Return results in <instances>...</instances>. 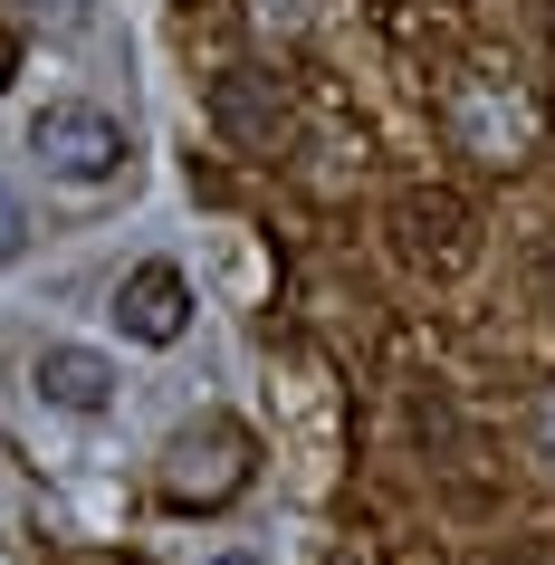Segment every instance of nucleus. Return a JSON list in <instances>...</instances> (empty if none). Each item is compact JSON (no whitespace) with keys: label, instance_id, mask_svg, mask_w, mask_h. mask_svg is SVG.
Listing matches in <instances>:
<instances>
[{"label":"nucleus","instance_id":"9b49d317","mask_svg":"<svg viewBox=\"0 0 555 565\" xmlns=\"http://www.w3.org/2000/svg\"><path fill=\"white\" fill-rule=\"evenodd\" d=\"M10 77H20V30H0V96H10Z\"/></svg>","mask_w":555,"mask_h":565},{"label":"nucleus","instance_id":"0eeeda50","mask_svg":"<svg viewBox=\"0 0 555 565\" xmlns=\"http://www.w3.org/2000/svg\"><path fill=\"white\" fill-rule=\"evenodd\" d=\"M30 384H39V403H58V413H106V403H116V364L96 355V345H39Z\"/></svg>","mask_w":555,"mask_h":565},{"label":"nucleus","instance_id":"f03ea898","mask_svg":"<svg viewBox=\"0 0 555 565\" xmlns=\"http://www.w3.org/2000/svg\"><path fill=\"white\" fill-rule=\"evenodd\" d=\"M393 249H403V268H421V278H460V268L479 259V211H469L450 182H412V192H393Z\"/></svg>","mask_w":555,"mask_h":565},{"label":"nucleus","instance_id":"4468645a","mask_svg":"<svg viewBox=\"0 0 555 565\" xmlns=\"http://www.w3.org/2000/svg\"><path fill=\"white\" fill-rule=\"evenodd\" d=\"M211 565H259V556H211Z\"/></svg>","mask_w":555,"mask_h":565},{"label":"nucleus","instance_id":"f257e3e1","mask_svg":"<svg viewBox=\"0 0 555 565\" xmlns=\"http://www.w3.org/2000/svg\"><path fill=\"white\" fill-rule=\"evenodd\" d=\"M249 470H259V441H249L231 413L182 422L173 450H163V499L173 508H231L239 489H249Z\"/></svg>","mask_w":555,"mask_h":565},{"label":"nucleus","instance_id":"ddd939ff","mask_svg":"<svg viewBox=\"0 0 555 565\" xmlns=\"http://www.w3.org/2000/svg\"><path fill=\"white\" fill-rule=\"evenodd\" d=\"M536 30H546V39H555V0H536Z\"/></svg>","mask_w":555,"mask_h":565},{"label":"nucleus","instance_id":"423d86ee","mask_svg":"<svg viewBox=\"0 0 555 565\" xmlns=\"http://www.w3.org/2000/svg\"><path fill=\"white\" fill-rule=\"evenodd\" d=\"M116 327L135 335V345H182V327H192V278H182L173 259L125 268V288H116Z\"/></svg>","mask_w":555,"mask_h":565},{"label":"nucleus","instance_id":"39448f33","mask_svg":"<svg viewBox=\"0 0 555 565\" xmlns=\"http://www.w3.org/2000/svg\"><path fill=\"white\" fill-rule=\"evenodd\" d=\"M450 135H460L469 163H517L526 153V96L498 87L489 67H479V77H460V96H450Z\"/></svg>","mask_w":555,"mask_h":565},{"label":"nucleus","instance_id":"9d476101","mask_svg":"<svg viewBox=\"0 0 555 565\" xmlns=\"http://www.w3.org/2000/svg\"><path fill=\"white\" fill-rule=\"evenodd\" d=\"M536 460L555 470V384H546V403H536Z\"/></svg>","mask_w":555,"mask_h":565},{"label":"nucleus","instance_id":"1a4fd4ad","mask_svg":"<svg viewBox=\"0 0 555 565\" xmlns=\"http://www.w3.org/2000/svg\"><path fill=\"white\" fill-rule=\"evenodd\" d=\"M58 565H153V556H125V546H67Z\"/></svg>","mask_w":555,"mask_h":565},{"label":"nucleus","instance_id":"7ed1b4c3","mask_svg":"<svg viewBox=\"0 0 555 565\" xmlns=\"http://www.w3.org/2000/svg\"><path fill=\"white\" fill-rule=\"evenodd\" d=\"M30 153H39L58 182H116L135 145H125V125L106 116V106H77V96H67V106H39Z\"/></svg>","mask_w":555,"mask_h":565},{"label":"nucleus","instance_id":"f8f14e48","mask_svg":"<svg viewBox=\"0 0 555 565\" xmlns=\"http://www.w3.org/2000/svg\"><path fill=\"white\" fill-rule=\"evenodd\" d=\"M508 565H555V546H517V556H508Z\"/></svg>","mask_w":555,"mask_h":565},{"label":"nucleus","instance_id":"20e7f679","mask_svg":"<svg viewBox=\"0 0 555 565\" xmlns=\"http://www.w3.org/2000/svg\"><path fill=\"white\" fill-rule=\"evenodd\" d=\"M211 125H221V145H239V153H278L288 145V87H278L268 67H221V77H211Z\"/></svg>","mask_w":555,"mask_h":565},{"label":"nucleus","instance_id":"6e6552de","mask_svg":"<svg viewBox=\"0 0 555 565\" xmlns=\"http://www.w3.org/2000/svg\"><path fill=\"white\" fill-rule=\"evenodd\" d=\"M20 249H30V211H20V192L0 182V268L20 259Z\"/></svg>","mask_w":555,"mask_h":565}]
</instances>
